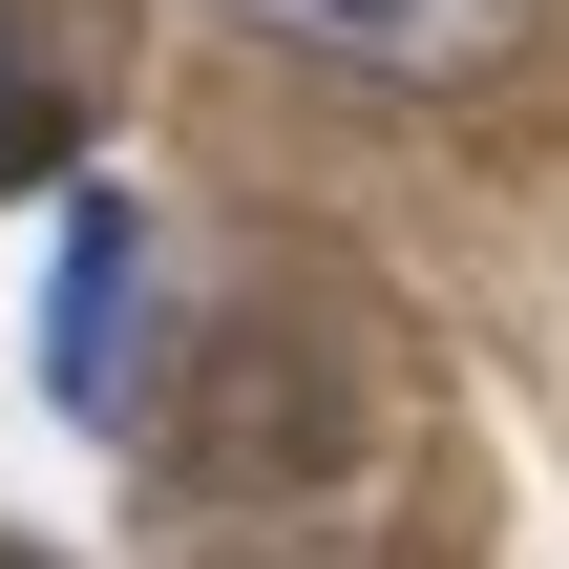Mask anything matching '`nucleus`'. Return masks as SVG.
<instances>
[{
  "instance_id": "f257e3e1",
  "label": "nucleus",
  "mask_w": 569,
  "mask_h": 569,
  "mask_svg": "<svg viewBox=\"0 0 569 569\" xmlns=\"http://www.w3.org/2000/svg\"><path fill=\"white\" fill-rule=\"evenodd\" d=\"M211 21L296 42V63H338V84H507L549 0H211Z\"/></svg>"
},
{
  "instance_id": "f03ea898",
  "label": "nucleus",
  "mask_w": 569,
  "mask_h": 569,
  "mask_svg": "<svg viewBox=\"0 0 569 569\" xmlns=\"http://www.w3.org/2000/svg\"><path fill=\"white\" fill-rule=\"evenodd\" d=\"M42 380H63V422H148V211H127V190H84V211H63Z\"/></svg>"
},
{
  "instance_id": "7ed1b4c3",
  "label": "nucleus",
  "mask_w": 569,
  "mask_h": 569,
  "mask_svg": "<svg viewBox=\"0 0 569 569\" xmlns=\"http://www.w3.org/2000/svg\"><path fill=\"white\" fill-rule=\"evenodd\" d=\"M42 148H63V63L0 21V169H42Z\"/></svg>"
}]
</instances>
